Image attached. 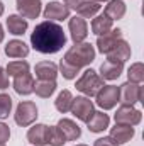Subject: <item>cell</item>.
Segmentation results:
<instances>
[{"mask_svg":"<svg viewBox=\"0 0 144 146\" xmlns=\"http://www.w3.org/2000/svg\"><path fill=\"white\" fill-rule=\"evenodd\" d=\"M17 10L20 17L29 21V19H37L41 15L42 5L41 0H17Z\"/></svg>","mask_w":144,"mask_h":146,"instance_id":"cell-12","label":"cell"},{"mask_svg":"<svg viewBox=\"0 0 144 146\" xmlns=\"http://www.w3.org/2000/svg\"><path fill=\"white\" fill-rule=\"evenodd\" d=\"M48 133L49 126L46 124H36L27 131V141L32 146H44L48 145Z\"/></svg>","mask_w":144,"mask_h":146,"instance_id":"cell-15","label":"cell"},{"mask_svg":"<svg viewBox=\"0 0 144 146\" xmlns=\"http://www.w3.org/2000/svg\"><path fill=\"white\" fill-rule=\"evenodd\" d=\"M144 80V65L141 61L137 63H132L127 70V82H132V83H143Z\"/></svg>","mask_w":144,"mask_h":146,"instance_id":"cell-29","label":"cell"},{"mask_svg":"<svg viewBox=\"0 0 144 146\" xmlns=\"http://www.w3.org/2000/svg\"><path fill=\"white\" fill-rule=\"evenodd\" d=\"M27 27H29V24H27V21L24 17H20V15H9V19H7V29H9L10 34L22 36L27 31Z\"/></svg>","mask_w":144,"mask_h":146,"instance_id":"cell-24","label":"cell"},{"mask_svg":"<svg viewBox=\"0 0 144 146\" xmlns=\"http://www.w3.org/2000/svg\"><path fill=\"white\" fill-rule=\"evenodd\" d=\"M93 146H117V145L112 141L110 136H104V138H98V139L93 143Z\"/></svg>","mask_w":144,"mask_h":146,"instance_id":"cell-35","label":"cell"},{"mask_svg":"<svg viewBox=\"0 0 144 146\" xmlns=\"http://www.w3.org/2000/svg\"><path fill=\"white\" fill-rule=\"evenodd\" d=\"M68 27H70V34H71V41L75 44L78 42H83L87 36H88V26H87V21L81 19L80 15H75L70 19L68 22Z\"/></svg>","mask_w":144,"mask_h":146,"instance_id":"cell-11","label":"cell"},{"mask_svg":"<svg viewBox=\"0 0 144 146\" xmlns=\"http://www.w3.org/2000/svg\"><path fill=\"white\" fill-rule=\"evenodd\" d=\"M34 72H36V76L39 80H56L58 66L53 61H41L36 65Z\"/></svg>","mask_w":144,"mask_h":146,"instance_id":"cell-22","label":"cell"},{"mask_svg":"<svg viewBox=\"0 0 144 146\" xmlns=\"http://www.w3.org/2000/svg\"><path fill=\"white\" fill-rule=\"evenodd\" d=\"M59 72H61V75H63L66 80H73V78H76V75L80 73V70L75 68V66H71L70 63H66L65 60H61V61H59Z\"/></svg>","mask_w":144,"mask_h":146,"instance_id":"cell-32","label":"cell"},{"mask_svg":"<svg viewBox=\"0 0 144 146\" xmlns=\"http://www.w3.org/2000/svg\"><path fill=\"white\" fill-rule=\"evenodd\" d=\"M115 124H126V126H137L143 119V114L141 110L136 109L134 106H120L115 115Z\"/></svg>","mask_w":144,"mask_h":146,"instance_id":"cell-8","label":"cell"},{"mask_svg":"<svg viewBox=\"0 0 144 146\" xmlns=\"http://www.w3.org/2000/svg\"><path fill=\"white\" fill-rule=\"evenodd\" d=\"M97 99V106L104 110H110L115 107V104L119 102V87L117 85H104L98 94L95 95Z\"/></svg>","mask_w":144,"mask_h":146,"instance_id":"cell-6","label":"cell"},{"mask_svg":"<svg viewBox=\"0 0 144 146\" xmlns=\"http://www.w3.org/2000/svg\"><path fill=\"white\" fill-rule=\"evenodd\" d=\"M136 131H134V126H126V124H115L112 129H110V138L115 145H126L129 143L132 138H134Z\"/></svg>","mask_w":144,"mask_h":146,"instance_id":"cell-13","label":"cell"},{"mask_svg":"<svg viewBox=\"0 0 144 146\" xmlns=\"http://www.w3.org/2000/svg\"><path fill=\"white\" fill-rule=\"evenodd\" d=\"M66 143V138L63 134V131L58 126H49V133H48V145L49 146H63Z\"/></svg>","mask_w":144,"mask_h":146,"instance_id":"cell-30","label":"cell"},{"mask_svg":"<svg viewBox=\"0 0 144 146\" xmlns=\"http://www.w3.org/2000/svg\"><path fill=\"white\" fill-rule=\"evenodd\" d=\"M100 3L98 2H93V0H83L75 10H76V14L81 17V19H92V17H95L98 12H100Z\"/></svg>","mask_w":144,"mask_h":146,"instance_id":"cell-23","label":"cell"},{"mask_svg":"<svg viewBox=\"0 0 144 146\" xmlns=\"http://www.w3.org/2000/svg\"><path fill=\"white\" fill-rule=\"evenodd\" d=\"M37 119V106L31 100H24L17 106L15 114H14V121L20 126V127H27L32 122H36Z\"/></svg>","mask_w":144,"mask_h":146,"instance_id":"cell-5","label":"cell"},{"mask_svg":"<svg viewBox=\"0 0 144 146\" xmlns=\"http://www.w3.org/2000/svg\"><path fill=\"white\" fill-rule=\"evenodd\" d=\"M5 54L9 58H15V60L26 58L29 54V46L24 41H20V39H12L5 46Z\"/></svg>","mask_w":144,"mask_h":146,"instance_id":"cell-17","label":"cell"},{"mask_svg":"<svg viewBox=\"0 0 144 146\" xmlns=\"http://www.w3.org/2000/svg\"><path fill=\"white\" fill-rule=\"evenodd\" d=\"M76 146H87V145H76Z\"/></svg>","mask_w":144,"mask_h":146,"instance_id":"cell-40","label":"cell"},{"mask_svg":"<svg viewBox=\"0 0 144 146\" xmlns=\"http://www.w3.org/2000/svg\"><path fill=\"white\" fill-rule=\"evenodd\" d=\"M120 39H122V31L120 29H110L108 33L97 37V48L102 54H108Z\"/></svg>","mask_w":144,"mask_h":146,"instance_id":"cell-10","label":"cell"},{"mask_svg":"<svg viewBox=\"0 0 144 146\" xmlns=\"http://www.w3.org/2000/svg\"><path fill=\"white\" fill-rule=\"evenodd\" d=\"M73 115L78 119V121H81V122H87L90 117H92V114L95 112L93 109V102L90 100V97H85V95H80V97H76V99H73V104H71V109H70Z\"/></svg>","mask_w":144,"mask_h":146,"instance_id":"cell-7","label":"cell"},{"mask_svg":"<svg viewBox=\"0 0 144 146\" xmlns=\"http://www.w3.org/2000/svg\"><path fill=\"white\" fill-rule=\"evenodd\" d=\"M66 44V34L58 22L44 21L37 24L31 34V46L37 53L54 54Z\"/></svg>","mask_w":144,"mask_h":146,"instance_id":"cell-1","label":"cell"},{"mask_svg":"<svg viewBox=\"0 0 144 146\" xmlns=\"http://www.w3.org/2000/svg\"><path fill=\"white\" fill-rule=\"evenodd\" d=\"M63 60H65L66 63H70L71 66L81 70L83 66H88V65L95 60V48H93L90 42H85V41H83V42H78V44L71 46V48L65 53Z\"/></svg>","mask_w":144,"mask_h":146,"instance_id":"cell-2","label":"cell"},{"mask_svg":"<svg viewBox=\"0 0 144 146\" xmlns=\"http://www.w3.org/2000/svg\"><path fill=\"white\" fill-rule=\"evenodd\" d=\"M81 2H83V0H63V3H65L68 9H76Z\"/></svg>","mask_w":144,"mask_h":146,"instance_id":"cell-36","label":"cell"},{"mask_svg":"<svg viewBox=\"0 0 144 146\" xmlns=\"http://www.w3.org/2000/svg\"><path fill=\"white\" fill-rule=\"evenodd\" d=\"M3 36H5V33H3V27H2V24H0V42L3 41Z\"/></svg>","mask_w":144,"mask_h":146,"instance_id":"cell-37","label":"cell"},{"mask_svg":"<svg viewBox=\"0 0 144 146\" xmlns=\"http://www.w3.org/2000/svg\"><path fill=\"white\" fill-rule=\"evenodd\" d=\"M112 26H114V21L108 17L105 12L98 14L92 21V33L97 34V36H102V34H105V33H108L112 29Z\"/></svg>","mask_w":144,"mask_h":146,"instance_id":"cell-21","label":"cell"},{"mask_svg":"<svg viewBox=\"0 0 144 146\" xmlns=\"http://www.w3.org/2000/svg\"><path fill=\"white\" fill-rule=\"evenodd\" d=\"M12 87H14V90H15L19 95H29V94L34 92V78H32L31 73L15 76Z\"/></svg>","mask_w":144,"mask_h":146,"instance_id":"cell-18","label":"cell"},{"mask_svg":"<svg viewBox=\"0 0 144 146\" xmlns=\"http://www.w3.org/2000/svg\"><path fill=\"white\" fill-rule=\"evenodd\" d=\"M56 80H37L34 82V92L41 99H49L56 92Z\"/></svg>","mask_w":144,"mask_h":146,"instance_id":"cell-25","label":"cell"},{"mask_svg":"<svg viewBox=\"0 0 144 146\" xmlns=\"http://www.w3.org/2000/svg\"><path fill=\"white\" fill-rule=\"evenodd\" d=\"M129 58H131V46H129V42L124 41V39H120V41L114 46V49L107 54V60L120 61V63H126Z\"/></svg>","mask_w":144,"mask_h":146,"instance_id":"cell-19","label":"cell"},{"mask_svg":"<svg viewBox=\"0 0 144 146\" xmlns=\"http://www.w3.org/2000/svg\"><path fill=\"white\" fill-rule=\"evenodd\" d=\"M29 63L27 61H24V60H15V61H10L9 65H7V68H5V72L9 76H20V75H26V73H29Z\"/></svg>","mask_w":144,"mask_h":146,"instance_id":"cell-28","label":"cell"},{"mask_svg":"<svg viewBox=\"0 0 144 146\" xmlns=\"http://www.w3.org/2000/svg\"><path fill=\"white\" fill-rule=\"evenodd\" d=\"M5 88H9V75L5 68L0 66V90H5Z\"/></svg>","mask_w":144,"mask_h":146,"instance_id":"cell-34","label":"cell"},{"mask_svg":"<svg viewBox=\"0 0 144 146\" xmlns=\"http://www.w3.org/2000/svg\"><path fill=\"white\" fill-rule=\"evenodd\" d=\"M12 110V97L7 94H0V119L9 117Z\"/></svg>","mask_w":144,"mask_h":146,"instance_id":"cell-31","label":"cell"},{"mask_svg":"<svg viewBox=\"0 0 144 146\" xmlns=\"http://www.w3.org/2000/svg\"><path fill=\"white\" fill-rule=\"evenodd\" d=\"M73 94L70 90H63V92H59V95L56 97V100H54V107L59 110L61 114H66V112H70L71 109V104H73Z\"/></svg>","mask_w":144,"mask_h":146,"instance_id":"cell-27","label":"cell"},{"mask_svg":"<svg viewBox=\"0 0 144 146\" xmlns=\"http://www.w3.org/2000/svg\"><path fill=\"white\" fill-rule=\"evenodd\" d=\"M143 85L126 82L119 87V102L120 106H134L137 102H143Z\"/></svg>","mask_w":144,"mask_h":146,"instance_id":"cell-4","label":"cell"},{"mask_svg":"<svg viewBox=\"0 0 144 146\" xmlns=\"http://www.w3.org/2000/svg\"><path fill=\"white\" fill-rule=\"evenodd\" d=\"M104 12L112 21H119V19H122L126 15V3L122 0H108Z\"/></svg>","mask_w":144,"mask_h":146,"instance_id":"cell-26","label":"cell"},{"mask_svg":"<svg viewBox=\"0 0 144 146\" xmlns=\"http://www.w3.org/2000/svg\"><path fill=\"white\" fill-rule=\"evenodd\" d=\"M10 138V127L3 122H0V145H5Z\"/></svg>","mask_w":144,"mask_h":146,"instance_id":"cell-33","label":"cell"},{"mask_svg":"<svg viewBox=\"0 0 144 146\" xmlns=\"http://www.w3.org/2000/svg\"><path fill=\"white\" fill-rule=\"evenodd\" d=\"M102 87H104V78L92 68L85 70L76 80V90H80L85 97H95Z\"/></svg>","mask_w":144,"mask_h":146,"instance_id":"cell-3","label":"cell"},{"mask_svg":"<svg viewBox=\"0 0 144 146\" xmlns=\"http://www.w3.org/2000/svg\"><path fill=\"white\" fill-rule=\"evenodd\" d=\"M56 126L63 131L66 141H76V139L81 136V129H80V126H78L75 121H71V119H61Z\"/></svg>","mask_w":144,"mask_h":146,"instance_id":"cell-20","label":"cell"},{"mask_svg":"<svg viewBox=\"0 0 144 146\" xmlns=\"http://www.w3.org/2000/svg\"><path fill=\"white\" fill-rule=\"evenodd\" d=\"M42 15H44V19H48V21L58 22V21L70 19V9H68L63 2H49V3L44 7Z\"/></svg>","mask_w":144,"mask_h":146,"instance_id":"cell-9","label":"cell"},{"mask_svg":"<svg viewBox=\"0 0 144 146\" xmlns=\"http://www.w3.org/2000/svg\"><path fill=\"white\" fill-rule=\"evenodd\" d=\"M110 124V117L104 110H95L92 114V117L87 121V126H88V131L90 133H104Z\"/></svg>","mask_w":144,"mask_h":146,"instance_id":"cell-14","label":"cell"},{"mask_svg":"<svg viewBox=\"0 0 144 146\" xmlns=\"http://www.w3.org/2000/svg\"><path fill=\"white\" fill-rule=\"evenodd\" d=\"M93 2H98L100 3V2H108V0H93Z\"/></svg>","mask_w":144,"mask_h":146,"instance_id":"cell-39","label":"cell"},{"mask_svg":"<svg viewBox=\"0 0 144 146\" xmlns=\"http://www.w3.org/2000/svg\"><path fill=\"white\" fill-rule=\"evenodd\" d=\"M3 14V3H2V0H0V15Z\"/></svg>","mask_w":144,"mask_h":146,"instance_id":"cell-38","label":"cell"},{"mask_svg":"<svg viewBox=\"0 0 144 146\" xmlns=\"http://www.w3.org/2000/svg\"><path fill=\"white\" fill-rule=\"evenodd\" d=\"M124 72V63L114 61V60H105L100 65V76L104 80H117Z\"/></svg>","mask_w":144,"mask_h":146,"instance_id":"cell-16","label":"cell"},{"mask_svg":"<svg viewBox=\"0 0 144 146\" xmlns=\"http://www.w3.org/2000/svg\"><path fill=\"white\" fill-rule=\"evenodd\" d=\"M0 146H5V145H0Z\"/></svg>","mask_w":144,"mask_h":146,"instance_id":"cell-41","label":"cell"}]
</instances>
